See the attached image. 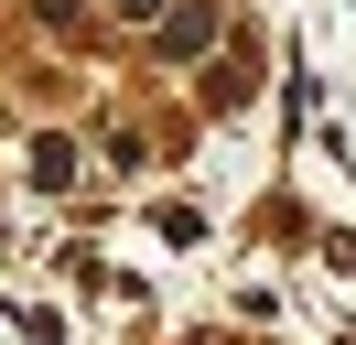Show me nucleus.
Returning <instances> with one entry per match:
<instances>
[{"label":"nucleus","mask_w":356,"mask_h":345,"mask_svg":"<svg viewBox=\"0 0 356 345\" xmlns=\"http://www.w3.org/2000/svg\"><path fill=\"white\" fill-rule=\"evenodd\" d=\"M205 33H216V11H173V22H162V54H195Z\"/></svg>","instance_id":"1"},{"label":"nucleus","mask_w":356,"mask_h":345,"mask_svg":"<svg viewBox=\"0 0 356 345\" xmlns=\"http://www.w3.org/2000/svg\"><path fill=\"white\" fill-rule=\"evenodd\" d=\"M33 184H76V141H33Z\"/></svg>","instance_id":"2"}]
</instances>
